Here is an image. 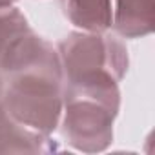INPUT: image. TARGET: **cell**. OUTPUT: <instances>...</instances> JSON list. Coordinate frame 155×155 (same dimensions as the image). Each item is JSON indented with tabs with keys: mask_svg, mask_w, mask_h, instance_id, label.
<instances>
[{
	"mask_svg": "<svg viewBox=\"0 0 155 155\" xmlns=\"http://www.w3.org/2000/svg\"><path fill=\"white\" fill-rule=\"evenodd\" d=\"M66 17L79 28L102 31L111 22L110 0H62Z\"/></svg>",
	"mask_w": 155,
	"mask_h": 155,
	"instance_id": "4",
	"label": "cell"
},
{
	"mask_svg": "<svg viewBox=\"0 0 155 155\" xmlns=\"http://www.w3.org/2000/svg\"><path fill=\"white\" fill-rule=\"evenodd\" d=\"M60 55L69 82L91 79H119L126 66L122 46L111 37L71 35L60 44Z\"/></svg>",
	"mask_w": 155,
	"mask_h": 155,
	"instance_id": "3",
	"label": "cell"
},
{
	"mask_svg": "<svg viewBox=\"0 0 155 155\" xmlns=\"http://www.w3.org/2000/svg\"><path fill=\"white\" fill-rule=\"evenodd\" d=\"M64 135L79 150L99 151L111 140V122L119 108L115 79L69 82Z\"/></svg>",
	"mask_w": 155,
	"mask_h": 155,
	"instance_id": "1",
	"label": "cell"
},
{
	"mask_svg": "<svg viewBox=\"0 0 155 155\" xmlns=\"http://www.w3.org/2000/svg\"><path fill=\"white\" fill-rule=\"evenodd\" d=\"M13 2V0H0V8H6V6H9Z\"/></svg>",
	"mask_w": 155,
	"mask_h": 155,
	"instance_id": "6",
	"label": "cell"
},
{
	"mask_svg": "<svg viewBox=\"0 0 155 155\" xmlns=\"http://www.w3.org/2000/svg\"><path fill=\"white\" fill-rule=\"evenodd\" d=\"M60 66L28 69L9 77L4 93L6 111L35 133L55 130L60 115Z\"/></svg>",
	"mask_w": 155,
	"mask_h": 155,
	"instance_id": "2",
	"label": "cell"
},
{
	"mask_svg": "<svg viewBox=\"0 0 155 155\" xmlns=\"http://www.w3.org/2000/svg\"><path fill=\"white\" fill-rule=\"evenodd\" d=\"M153 24V0H119L117 29L128 37L142 35Z\"/></svg>",
	"mask_w": 155,
	"mask_h": 155,
	"instance_id": "5",
	"label": "cell"
}]
</instances>
